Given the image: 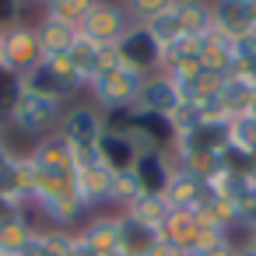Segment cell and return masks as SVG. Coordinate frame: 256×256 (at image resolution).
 Masks as SVG:
<instances>
[{"label": "cell", "instance_id": "cell-42", "mask_svg": "<svg viewBox=\"0 0 256 256\" xmlns=\"http://www.w3.org/2000/svg\"><path fill=\"white\" fill-rule=\"evenodd\" d=\"M25 4H42V8H46V4H50V0H25Z\"/></svg>", "mask_w": 256, "mask_h": 256}, {"label": "cell", "instance_id": "cell-30", "mask_svg": "<svg viewBox=\"0 0 256 256\" xmlns=\"http://www.w3.org/2000/svg\"><path fill=\"white\" fill-rule=\"evenodd\" d=\"M172 4H176V0H123V8H126V14H130L134 25H148V22H154L158 14L172 11Z\"/></svg>", "mask_w": 256, "mask_h": 256}, {"label": "cell", "instance_id": "cell-31", "mask_svg": "<svg viewBox=\"0 0 256 256\" xmlns=\"http://www.w3.org/2000/svg\"><path fill=\"white\" fill-rule=\"evenodd\" d=\"M172 8H176V4H172ZM148 28H151V36L162 42V50L182 36V28H179V22H176V11H165V14H158L154 22H148Z\"/></svg>", "mask_w": 256, "mask_h": 256}, {"label": "cell", "instance_id": "cell-6", "mask_svg": "<svg viewBox=\"0 0 256 256\" xmlns=\"http://www.w3.org/2000/svg\"><path fill=\"white\" fill-rule=\"evenodd\" d=\"M112 53H116V60L123 64V67H130V70H137L140 78H151V74H158L162 70V42L151 36V28L148 25H130L126 32H123V39L112 46Z\"/></svg>", "mask_w": 256, "mask_h": 256}, {"label": "cell", "instance_id": "cell-7", "mask_svg": "<svg viewBox=\"0 0 256 256\" xmlns=\"http://www.w3.org/2000/svg\"><path fill=\"white\" fill-rule=\"evenodd\" d=\"M130 25L134 22H130V14H126V8L120 4V0H95V4L88 8V14L81 18V25H78V36L112 50Z\"/></svg>", "mask_w": 256, "mask_h": 256}, {"label": "cell", "instance_id": "cell-11", "mask_svg": "<svg viewBox=\"0 0 256 256\" xmlns=\"http://www.w3.org/2000/svg\"><path fill=\"white\" fill-rule=\"evenodd\" d=\"M109 168L95 158V154H88V158H78V172H74V190H78V196L88 204V210L95 214L98 207H106V196H109Z\"/></svg>", "mask_w": 256, "mask_h": 256}, {"label": "cell", "instance_id": "cell-17", "mask_svg": "<svg viewBox=\"0 0 256 256\" xmlns=\"http://www.w3.org/2000/svg\"><path fill=\"white\" fill-rule=\"evenodd\" d=\"M162 196L168 200V207H172V210H196V204L204 200V179L176 165Z\"/></svg>", "mask_w": 256, "mask_h": 256}, {"label": "cell", "instance_id": "cell-10", "mask_svg": "<svg viewBox=\"0 0 256 256\" xmlns=\"http://www.w3.org/2000/svg\"><path fill=\"white\" fill-rule=\"evenodd\" d=\"M42 56V46H39V36H36V25L28 22H18L11 28H4V53H0V67L25 78Z\"/></svg>", "mask_w": 256, "mask_h": 256}, {"label": "cell", "instance_id": "cell-2", "mask_svg": "<svg viewBox=\"0 0 256 256\" xmlns=\"http://www.w3.org/2000/svg\"><path fill=\"white\" fill-rule=\"evenodd\" d=\"M64 109H67V106H60V102H53V98H46V95H36V92H25V88H22V95H18V102L11 106V112H8L4 123H8L14 134H22V137L42 140V137L56 134Z\"/></svg>", "mask_w": 256, "mask_h": 256}, {"label": "cell", "instance_id": "cell-43", "mask_svg": "<svg viewBox=\"0 0 256 256\" xmlns=\"http://www.w3.org/2000/svg\"><path fill=\"white\" fill-rule=\"evenodd\" d=\"M4 126H8V123H4V120H0V140H8V137H4Z\"/></svg>", "mask_w": 256, "mask_h": 256}, {"label": "cell", "instance_id": "cell-25", "mask_svg": "<svg viewBox=\"0 0 256 256\" xmlns=\"http://www.w3.org/2000/svg\"><path fill=\"white\" fill-rule=\"evenodd\" d=\"M196 232H200V218H196V210H172L168 214V221H165V228L158 232L162 238H168V242H176L182 252L196 242Z\"/></svg>", "mask_w": 256, "mask_h": 256}, {"label": "cell", "instance_id": "cell-24", "mask_svg": "<svg viewBox=\"0 0 256 256\" xmlns=\"http://www.w3.org/2000/svg\"><path fill=\"white\" fill-rule=\"evenodd\" d=\"M228 151L242 158H256V112H242L228 120Z\"/></svg>", "mask_w": 256, "mask_h": 256}, {"label": "cell", "instance_id": "cell-5", "mask_svg": "<svg viewBox=\"0 0 256 256\" xmlns=\"http://www.w3.org/2000/svg\"><path fill=\"white\" fill-rule=\"evenodd\" d=\"M0 207L8 214L32 210V162H28V151L8 148L4 162H0Z\"/></svg>", "mask_w": 256, "mask_h": 256}, {"label": "cell", "instance_id": "cell-40", "mask_svg": "<svg viewBox=\"0 0 256 256\" xmlns=\"http://www.w3.org/2000/svg\"><path fill=\"white\" fill-rule=\"evenodd\" d=\"M102 256H130V252H123V249H109V252H102Z\"/></svg>", "mask_w": 256, "mask_h": 256}, {"label": "cell", "instance_id": "cell-1", "mask_svg": "<svg viewBox=\"0 0 256 256\" xmlns=\"http://www.w3.org/2000/svg\"><path fill=\"white\" fill-rule=\"evenodd\" d=\"M140 84L144 78L130 67H123L116 60V53L109 50V60L106 67L92 78L88 84V95H92V106L102 109V112H116V109H134L137 98H140Z\"/></svg>", "mask_w": 256, "mask_h": 256}, {"label": "cell", "instance_id": "cell-9", "mask_svg": "<svg viewBox=\"0 0 256 256\" xmlns=\"http://www.w3.org/2000/svg\"><path fill=\"white\" fill-rule=\"evenodd\" d=\"M32 210H39L46 221H50V228H67V232H81V224L88 221V204L78 196V190H74V182H67V186H60V190H53V193H46V196H39L36 204H32Z\"/></svg>", "mask_w": 256, "mask_h": 256}, {"label": "cell", "instance_id": "cell-44", "mask_svg": "<svg viewBox=\"0 0 256 256\" xmlns=\"http://www.w3.org/2000/svg\"><path fill=\"white\" fill-rule=\"evenodd\" d=\"M0 53H4V28H0Z\"/></svg>", "mask_w": 256, "mask_h": 256}, {"label": "cell", "instance_id": "cell-37", "mask_svg": "<svg viewBox=\"0 0 256 256\" xmlns=\"http://www.w3.org/2000/svg\"><path fill=\"white\" fill-rule=\"evenodd\" d=\"M238 228H246V232H256V200L242 210V221H238Z\"/></svg>", "mask_w": 256, "mask_h": 256}, {"label": "cell", "instance_id": "cell-3", "mask_svg": "<svg viewBox=\"0 0 256 256\" xmlns=\"http://www.w3.org/2000/svg\"><path fill=\"white\" fill-rule=\"evenodd\" d=\"M22 88H25V92H36V95H46V98H53V102H60V106L74 102V98L84 92V84L70 74V67H67L64 56H46V60H39V64L22 78Z\"/></svg>", "mask_w": 256, "mask_h": 256}, {"label": "cell", "instance_id": "cell-29", "mask_svg": "<svg viewBox=\"0 0 256 256\" xmlns=\"http://www.w3.org/2000/svg\"><path fill=\"white\" fill-rule=\"evenodd\" d=\"M92 4H95V0H50V4L42 8V14H50V18L67 22V25H74V28H78Z\"/></svg>", "mask_w": 256, "mask_h": 256}, {"label": "cell", "instance_id": "cell-27", "mask_svg": "<svg viewBox=\"0 0 256 256\" xmlns=\"http://www.w3.org/2000/svg\"><path fill=\"white\" fill-rule=\"evenodd\" d=\"M154 238H158V235H154L151 228L137 224L134 218H126V214L120 210V246H116V249H123V252H130V256H144Z\"/></svg>", "mask_w": 256, "mask_h": 256}, {"label": "cell", "instance_id": "cell-21", "mask_svg": "<svg viewBox=\"0 0 256 256\" xmlns=\"http://www.w3.org/2000/svg\"><path fill=\"white\" fill-rule=\"evenodd\" d=\"M36 36H39V46H42V56H64L70 50V42L78 39V28L67 25V22H56L50 14H42L36 22Z\"/></svg>", "mask_w": 256, "mask_h": 256}, {"label": "cell", "instance_id": "cell-16", "mask_svg": "<svg viewBox=\"0 0 256 256\" xmlns=\"http://www.w3.org/2000/svg\"><path fill=\"white\" fill-rule=\"evenodd\" d=\"M98 256L102 252H109V249H116L120 246V210H95V214H88V221L81 224V232H78Z\"/></svg>", "mask_w": 256, "mask_h": 256}, {"label": "cell", "instance_id": "cell-8", "mask_svg": "<svg viewBox=\"0 0 256 256\" xmlns=\"http://www.w3.org/2000/svg\"><path fill=\"white\" fill-rule=\"evenodd\" d=\"M28 162L39 176L46 179H56V182H74V172H78V151L60 137V134H50L42 140H36L28 148Z\"/></svg>", "mask_w": 256, "mask_h": 256}, {"label": "cell", "instance_id": "cell-4", "mask_svg": "<svg viewBox=\"0 0 256 256\" xmlns=\"http://www.w3.org/2000/svg\"><path fill=\"white\" fill-rule=\"evenodd\" d=\"M56 134L78 151V158H88V154H95V148L106 134V116L92 102H74V106L64 109Z\"/></svg>", "mask_w": 256, "mask_h": 256}, {"label": "cell", "instance_id": "cell-28", "mask_svg": "<svg viewBox=\"0 0 256 256\" xmlns=\"http://www.w3.org/2000/svg\"><path fill=\"white\" fill-rule=\"evenodd\" d=\"M137 196H140V182H137L134 168H126V172H112V176H109V196H106V207L126 210Z\"/></svg>", "mask_w": 256, "mask_h": 256}, {"label": "cell", "instance_id": "cell-45", "mask_svg": "<svg viewBox=\"0 0 256 256\" xmlns=\"http://www.w3.org/2000/svg\"><path fill=\"white\" fill-rule=\"evenodd\" d=\"M252 11H256V0H252Z\"/></svg>", "mask_w": 256, "mask_h": 256}, {"label": "cell", "instance_id": "cell-22", "mask_svg": "<svg viewBox=\"0 0 256 256\" xmlns=\"http://www.w3.org/2000/svg\"><path fill=\"white\" fill-rule=\"evenodd\" d=\"M126 218H134L137 224H144V228H151L154 235L165 228V221H168V214H172V207H168V200L162 196V193H140L126 210H123Z\"/></svg>", "mask_w": 256, "mask_h": 256}, {"label": "cell", "instance_id": "cell-20", "mask_svg": "<svg viewBox=\"0 0 256 256\" xmlns=\"http://www.w3.org/2000/svg\"><path fill=\"white\" fill-rule=\"evenodd\" d=\"M95 158H98L109 172H126V168L137 165V151H134L130 137H126V134H112V130L102 134V140H98V148H95Z\"/></svg>", "mask_w": 256, "mask_h": 256}, {"label": "cell", "instance_id": "cell-36", "mask_svg": "<svg viewBox=\"0 0 256 256\" xmlns=\"http://www.w3.org/2000/svg\"><path fill=\"white\" fill-rule=\"evenodd\" d=\"M67 256H98V252H95V249H92L81 235H74V246L67 249Z\"/></svg>", "mask_w": 256, "mask_h": 256}, {"label": "cell", "instance_id": "cell-35", "mask_svg": "<svg viewBox=\"0 0 256 256\" xmlns=\"http://www.w3.org/2000/svg\"><path fill=\"white\" fill-rule=\"evenodd\" d=\"M235 249H238V242H235V238H228V242H218V246H210V249L186 252V256H235Z\"/></svg>", "mask_w": 256, "mask_h": 256}, {"label": "cell", "instance_id": "cell-32", "mask_svg": "<svg viewBox=\"0 0 256 256\" xmlns=\"http://www.w3.org/2000/svg\"><path fill=\"white\" fill-rule=\"evenodd\" d=\"M18 95H22V78L0 67V120H8V112L18 102Z\"/></svg>", "mask_w": 256, "mask_h": 256}, {"label": "cell", "instance_id": "cell-23", "mask_svg": "<svg viewBox=\"0 0 256 256\" xmlns=\"http://www.w3.org/2000/svg\"><path fill=\"white\" fill-rule=\"evenodd\" d=\"M176 22L182 28V36H207V28L214 25V8L210 0H176Z\"/></svg>", "mask_w": 256, "mask_h": 256}, {"label": "cell", "instance_id": "cell-38", "mask_svg": "<svg viewBox=\"0 0 256 256\" xmlns=\"http://www.w3.org/2000/svg\"><path fill=\"white\" fill-rule=\"evenodd\" d=\"M235 256H256V252H252V249H249L246 242H238V249H235Z\"/></svg>", "mask_w": 256, "mask_h": 256}, {"label": "cell", "instance_id": "cell-41", "mask_svg": "<svg viewBox=\"0 0 256 256\" xmlns=\"http://www.w3.org/2000/svg\"><path fill=\"white\" fill-rule=\"evenodd\" d=\"M8 148H11L8 140H0V162H4V154H8Z\"/></svg>", "mask_w": 256, "mask_h": 256}, {"label": "cell", "instance_id": "cell-34", "mask_svg": "<svg viewBox=\"0 0 256 256\" xmlns=\"http://www.w3.org/2000/svg\"><path fill=\"white\" fill-rule=\"evenodd\" d=\"M144 256H186V252H182L176 242H168V238H162V235H158V238L148 246V252H144Z\"/></svg>", "mask_w": 256, "mask_h": 256}, {"label": "cell", "instance_id": "cell-33", "mask_svg": "<svg viewBox=\"0 0 256 256\" xmlns=\"http://www.w3.org/2000/svg\"><path fill=\"white\" fill-rule=\"evenodd\" d=\"M22 8L25 0H0V28H11L22 22Z\"/></svg>", "mask_w": 256, "mask_h": 256}, {"label": "cell", "instance_id": "cell-15", "mask_svg": "<svg viewBox=\"0 0 256 256\" xmlns=\"http://www.w3.org/2000/svg\"><path fill=\"white\" fill-rule=\"evenodd\" d=\"M214 8V28H221L224 36L238 39L256 32V11H252V0H210Z\"/></svg>", "mask_w": 256, "mask_h": 256}, {"label": "cell", "instance_id": "cell-19", "mask_svg": "<svg viewBox=\"0 0 256 256\" xmlns=\"http://www.w3.org/2000/svg\"><path fill=\"white\" fill-rule=\"evenodd\" d=\"M36 228L39 224L32 221V210L4 214V218H0V256H22V249L28 246Z\"/></svg>", "mask_w": 256, "mask_h": 256}, {"label": "cell", "instance_id": "cell-39", "mask_svg": "<svg viewBox=\"0 0 256 256\" xmlns=\"http://www.w3.org/2000/svg\"><path fill=\"white\" fill-rule=\"evenodd\" d=\"M246 246H249V249L256 252V232H246Z\"/></svg>", "mask_w": 256, "mask_h": 256}, {"label": "cell", "instance_id": "cell-14", "mask_svg": "<svg viewBox=\"0 0 256 256\" xmlns=\"http://www.w3.org/2000/svg\"><path fill=\"white\" fill-rule=\"evenodd\" d=\"M64 60H67V67H70V74L88 88V84H92V78L106 67L109 50H106V46H98V42H92V39H84V36H78V39L70 42V50L64 53Z\"/></svg>", "mask_w": 256, "mask_h": 256}, {"label": "cell", "instance_id": "cell-13", "mask_svg": "<svg viewBox=\"0 0 256 256\" xmlns=\"http://www.w3.org/2000/svg\"><path fill=\"white\" fill-rule=\"evenodd\" d=\"M182 98H179V92H176V81L165 74V70H158V74H151V78H144V84H140V98H137V109H144V112H154V116H172L176 112V106H179Z\"/></svg>", "mask_w": 256, "mask_h": 256}, {"label": "cell", "instance_id": "cell-12", "mask_svg": "<svg viewBox=\"0 0 256 256\" xmlns=\"http://www.w3.org/2000/svg\"><path fill=\"white\" fill-rule=\"evenodd\" d=\"M232 67H235V39L210 25L207 36H200V70L228 78Z\"/></svg>", "mask_w": 256, "mask_h": 256}, {"label": "cell", "instance_id": "cell-18", "mask_svg": "<svg viewBox=\"0 0 256 256\" xmlns=\"http://www.w3.org/2000/svg\"><path fill=\"white\" fill-rule=\"evenodd\" d=\"M172 168H176V162H172L168 151L140 154L137 165H134V176H137V182H140V193H165Z\"/></svg>", "mask_w": 256, "mask_h": 256}, {"label": "cell", "instance_id": "cell-26", "mask_svg": "<svg viewBox=\"0 0 256 256\" xmlns=\"http://www.w3.org/2000/svg\"><path fill=\"white\" fill-rule=\"evenodd\" d=\"M218 95H221V106H224L228 120L232 116H242V112H252V84H246V81H238V78L228 74L221 81Z\"/></svg>", "mask_w": 256, "mask_h": 256}]
</instances>
